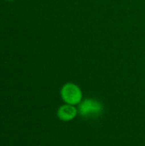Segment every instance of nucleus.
I'll return each mask as SVG.
<instances>
[{"instance_id":"obj_1","label":"nucleus","mask_w":145,"mask_h":146,"mask_svg":"<svg viewBox=\"0 0 145 146\" xmlns=\"http://www.w3.org/2000/svg\"><path fill=\"white\" fill-rule=\"evenodd\" d=\"M78 113L81 117L84 118H94L102 115L103 112V104L92 98L83 99L77 106Z\"/></svg>"},{"instance_id":"obj_2","label":"nucleus","mask_w":145,"mask_h":146,"mask_svg":"<svg viewBox=\"0 0 145 146\" xmlns=\"http://www.w3.org/2000/svg\"><path fill=\"white\" fill-rule=\"evenodd\" d=\"M60 95L64 104L74 106H78L83 100V92L81 88L73 82L65 83L61 88Z\"/></svg>"},{"instance_id":"obj_3","label":"nucleus","mask_w":145,"mask_h":146,"mask_svg":"<svg viewBox=\"0 0 145 146\" xmlns=\"http://www.w3.org/2000/svg\"><path fill=\"white\" fill-rule=\"evenodd\" d=\"M79 115L77 106L64 104L61 105L56 112V115L58 119L64 122H68L73 120Z\"/></svg>"},{"instance_id":"obj_4","label":"nucleus","mask_w":145,"mask_h":146,"mask_svg":"<svg viewBox=\"0 0 145 146\" xmlns=\"http://www.w3.org/2000/svg\"><path fill=\"white\" fill-rule=\"evenodd\" d=\"M7 1H14V0H7Z\"/></svg>"}]
</instances>
